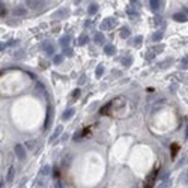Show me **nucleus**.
Wrapping results in <instances>:
<instances>
[{
  "mask_svg": "<svg viewBox=\"0 0 188 188\" xmlns=\"http://www.w3.org/2000/svg\"><path fill=\"white\" fill-rule=\"evenodd\" d=\"M117 24V20L116 18H111V17H108V18H105L101 24H99V27L102 29V30H110V29H113L114 26Z\"/></svg>",
  "mask_w": 188,
  "mask_h": 188,
  "instance_id": "1",
  "label": "nucleus"
},
{
  "mask_svg": "<svg viewBox=\"0 0 188 188\" xmlns=\"http://www.w3.org/2000/svg\"><path fill=\"white\" fill-rule=\"evenodd\" d=\"M157 176H158V170H154V172L146 178V181H145V188H154Z\"/></svg>",
  "mask_w": 188,
  "mask_h": 188,
  "instance_id": "2",
  "label": "nucleus"
},
{
  "mask_svg": "<svg viewBox=\"0 0 188 188\" xmlns=\"http://www.w3.org/2000/svg\"><path fill=\"white\" fill-rule=\"evenodd\" d=\"M42 50L45 51L47 56H53L54 54V45L51 44V41H44L42 42Z\"/></svg>",
  "mask_w": 188,
  "mask_h": 188,
  "instance_id": "3",
  "label": "nucleus"
},
{
  "mask_svg": "<svg viewBox=\"0 0 188 188\" xmlns=\"http://www.w3.org/2000/svg\"><path fill=\"white\" fill-rule=\"evenodd\" d=\"M15 155L18 157V159H24L26 158V148L23 145H17L15 146Z\"/></svg>",
  "mask_w": 188,
  "mask_h": 188,
  "instance_id": "4",
  "label": "nucleus"
},
{
  "mask_svg": "<svg viewBox=\"0 0 188 188\" xmlns=\"http://www.w3.org/2000/svg\"><path fill=\"white\" fill-rule=\"evenodd\" d=\"M149 6L154 12H159L161 8H162V2H158V0H151L149 2Z\"/></svg>",
  "mask_w": 188,
  "mask_h": 188,
  "instance_id": "5",
  "label": "nucleus"
},
{
  "mask_svg": "<svg viewBox=\"0 0 188 188\" xmlns=\"http://www.w3.org/2000/svg\"><path fill=\"white\" fill-rule=\"evenodd\" d=\"M59 44H60V47H62V48H65V50H66V48H69L68 45L71 44V38H69L68 35H65V36H62V38H60Z\"/></svg>",
  "mask_w": 188,
  "mask_h": 188,
  "instance_id": "6",
  "label": "nucleus"
},
{
  "mask_svg": "<svg viewBox=\"0 0 188 188\" xmlns=\"http://www.w3.org/2000/svg\"><path fill=\"white\" fill-rule=\"evenodd\" d=\"M12 14H14L15 17H24V15H27V9L23 8V6H18V8H15V9L12 11Z\"/></svg>",
  "mask_w": 188,
  "mask_h": 188,
  "instance_id": "7",
  "label": "nucleus"
},
{
  "mask_svg": "<svg viewBox=\"0 0 188 188\" xmlns=\"http://www.w3.org/2000/svg\"><path fill=\"white\" fill-rule=\"evenodd\" d=\"M62 131H63V127H57L56 129H54V132H53V135L50 137V143H54L56 140L59 138V135L62 134Z\"/></svg>",
  "mask_w": 188,
  "mask_h": 188,
  "instance_id": "8",
  "label": "nucleus"
},
{
  "mask_svg": "<svg viewBox=\"0 0 188 188\" xmlns=\"http://www.w3.org/2000/svg\"><path fill=\"white\" fill-rule=\"evenodd\" d=\"M93 41H95V44H104V41H105V38H104V33L102 32H97L95 35H93Z\"/></svg>",
  "mask_w": 188,
  "mask_h": 188,
  "instance_id": "9",
  "label": "nucleus"
},
{
  "mask_svg": "<svg viewBox=\"0 0 188 188\" xmlns=\"http://www.w3.org/2000/svg\"><path fill=\"white\" fill-rule=\"evenodd\" d=\"M104 51H105L107 56H114V54H116V47L111 45V44H108V45L104 47Z\"/></svg>",
  "mask_w": 188,
  "mask_h": 188,
  "instance_id": "10",
  "label": "nucleus"
},
{
  "mask_svg": "<svg viewBox=\"0 0 188 188\" xmlns=\"http://www.w3.org/2000/svg\"><path fill=\"white\" fill-rule=\"evenodd\" d=\"M74 113H75V110H74V108H68V110L62 114V121H68V119H71V117L74 116Z\"/></svg>",
  "mask_w": 188,
  "mask_h": 188,
  "instance_id": "11",
  "label": "nucleus"
},
{
  "mask_svg": "<svg viewBox=\"0 0 188 188\" xmlns=\"http://www.w3.org/2000/svg\"><path fill=\"white\" fill-rule=\"evenodd\" d=\"M98 9H99L98 3H90L89 8H87V14H89V15H95V14L98 12Z\"/></svg>",
  "mask_w": 188,
  "mask_h": 188,
  "instance_id": "12",
  "label": "nucleus"
},
{
  "mask_svg": "<svg viewBox=\"0 0 188 188\" xmlns=\"http://www.w3.org/2000/svg\"><path fill=\"white\" fill-rule=\"evenodd\" d=\"M173 20H175V21H179V23H184V21L188 20V17H187L185 14H182V12H178V14L173 15Z\"/></svg>",
  "mask_w": 188,
  "mask_h": 188,
  "instance_id": "13",
  "label": "nucleus"
},
{
  "mask_svg": "<svg viewBox=\"0 0 188 188\" xmlns=\"http://www.w3.org/2000/svg\"><path fill=\"white\" fill-rule=\"evenodd\" d=\"M162 36H164V32H162V30H157V32L152 35V38H151V39H152L154 42H158V41H161V39H162Z\"/></svg>",
  "mask_w": 188,
  "mask_h": 188,
  "instance_id": "14",
  "label": "nucleus"
},
{
  "mask_svg": "<svg viewBox=\"0 0 188 188\" xmlns=\"http://www.w3.org/2000/svg\"><path fill=\"white\" fill-rule=\"evenodd\" d=\"M68 14H69L68 9H60V11H57L54 15H56L57 18H65V17H68Z\"/></svg>",
  "mask_w": 188,
  "mask_h": 188,
  "instance_id": "15",
  "label": "nucleus"
},
{
  "mask_svg": "<svg viewBox=\"0 0 188 188\" xmlns=\"http://www.w3.org/2000/svg\"><path fill=\"white\" fill-rule=\"evenodd\" d=\"M14 175H15V169H14V167H9V170H8V176H6V181H8V182H12V181H14Z\"/></svg>",
  "mask_w": 188,
  "mask_h": 188,
  "instance_id": "16",
  "label": "nucleus"
},
{
  "mask_svg": "<svg viewBox=\"0 0 188 188\" xmlns=\"http://www.w3.org/2000/svg\"><path fill=\"white\" fill-rule=\"evenodd\" d=\"M129 33H131L129 27H124V29L121 30V38H122V39H127V38L129 36Z\"/></svg>",
  "mask_w": 188,
  "mask_h": 188,
  "instance_id": "17",
  "label": "nucleus"
},
{
  "mask_svg": "<svg viewBox=\"0 0 188 188\" xmlns=\"http://www.w3.org/2000/svg\"><path fill=\"white\" fill-rule=\"evenodd\" d=\"M27 3V8H32V9H36L38 6H41V2H35V0H29Z\"/></svg>",
  "mask_w": 188,
  "mask_h": 188,
  "instance_id": "18",
  "label": "nucleus"
},
{
  "mask_svg": "<svg viewBox=\"0 0 188 188\" xmlns=\"http://www.w3.org/2000/svg\"><path fill=\"white\" fill-rule=\"evenodd\" d=\"M131 63H132V57H131V56H127V57L122 59V65H124L125 68H128Z\"/></svg>",
  "mask_w": 188,
  "mask_h": 188,
  "instance_id": "19",
  "label": "nucleus"
},
{
  "mask_svg": "<svg viewBox=\"0 0 188 188\" xmlns=\"http://www.w3.org/2000/svg\"><path fill=\"white\" fill-rule=\"evenodd\" d=\"M51 107H48V110H47V119H45V129L48 128V125H50V117H51Z\"/></svg>",
  "mask_w": 188,
  "mask_h": 188,
  "instance_id": "20",
  "label": "nucleus"
},
{
  "mask_svg": "<svg viewBox=\"0 0 188 188\" xmlns=\"http://www.w3.org/2000/svg\"><path fill=\"white\" fill-rule=\"evenodd\" d=\"M170 185H172V181H170V179H166V181H162V182L159 184L158 188H170Z\"/></svg>",
  "mask_w": 188,
  "mask_h": 188,
  "instance_id": "21",
  "label": "nucleus"
},
{
  "mask_svg": "<svg viewBox=\"0 0 188 188\" xmlns=\"http://www.w3.org/2000/svg\"><path fill=\"white\" fill-rule=\"evenodd\" d=\"M102 74H104V66H102V65H99V66L97 68V71H95V75L99 78V77H102Z\"/></svg>",
  "mask_w": 188,
  "mask_h": 188,
  "instance_id": "22",
  "label": "nucleus"
},
{
  "mask_svg": "<svg viewBox=\"0 0 188 188\" xmlns=\"http://www.w3.org/2000/svg\"><path fill=\"white\" fill-rule=\"evenodd\" d=\"M178 151H179V146L178 145H172V158H175L176 157V154H178Z\"/></svg>",
  "mask_w": 188,
  "mask_h": 188,
  "instance_id": "23",
  "label": "nucleus"
},
{
  "mask_svg": "<svg viewBox=\"0 0 188 188\" xmlns=\"http://www.w3.org/2000/svg\"><path fill=\"white\" fill-rule=\"evenodd\" d=\"M26 146L30 149V151H35V146H36V142H33V140H30V142H26Z\"/></svg>",
  "mask_w": 188,
  "mask_h": 188,
  "instance_id": "24",
  "label": "nucleus"
},
{
  "mask_svg": "<svg viewBox=\"0 0 188 188\" xmlns=\"http://www.w3.org/2000/svg\"><path fill=\"white\" fill-rule=\"evenodd\" d=\"M142 41H143V38H142V36H137V38H135V41L132 42V45H134V47H140V45H142Z\"/></svg>",
  "mask_w": 188,
  "mask_h": 188,
  "instance_id": "25",
  "label": "nucleus"
},
{
  "mask_svg": "<svg viewBox=\"0 0 188 188\" xmlns=\"http://www.w3.org/2000/svg\"><path fill=\"white\" fill-rule=\"evenodd\" d=\"M63 62V54H59V56H54V63L56 65H60Z\"/></svg>",
  "mask_w": 188,
  "mask_h": 188,
  "instance_id": "26",
  "label": "nucleus"
},
{
  "mask_svg": "<svg viewBox=\"0 0 188 188\" xmlns=\"http://www.w3.org/2000/svg\"><path fill=\"white\" fill-rule=\"evenodd\" d=\"M50 170H51V167H50V166H44V167L41 169V173H42V175H48V173H50Z\"/></svg>",
  "mask_w": 188,
  "mask_h": 188,
  "instance_id": "27",
  "label": "nucleus"
},
{
  "mask_svg": "<svg viewBox=\"0 0 188 188\" xmlns=\"http://www.w3.org/2000/svg\"><path fill=\"white\" fill-rule=\"evenodd\" d=\"M17 41H9V42H6V44H2V51L5 50V48H8V47H11V45H14Z\"/></svg>",
  "mask_w": 188,
  "mask_h": 188,
  "instance_id": "28",
  "label": "nucleus"
},
{
  "mask_svg": "<svg viewBox=\"0 0 188 188\" xmlns=\"http://www.w3.org/2000/svg\"><path fill=\"white\" fill-rule=\"evenodd\" d=\"M128 14H129V17H131V18H135V17L138 15V12H137V11H132L131 8H128Z\"/></svg>",
  "mask_w": 188,
  "mask_h": 188,
  "instance_id": "29",
  "label": "nucleus"
},
{
  "mask_svg": "<svg viewBox=\"0 0 188 188\" xmlns=\"http://www.w3.org/2000/svg\"><path fill=\"white\" fill-rule=\"evenodd\" d=\"M86 39H89V38H87L86 35H81V36H80V41H78V44H80V45H83V44L86 42Z\"/></svg>",
  "mask_w": 188,
  "mask_h": 188,
  "instance_id": "30",
  "label": "nucleus"
},
{
  "mask_svg": "<svg viewBox=\"0 0 188 188\" xmlns=\"http://www.w3.org/2000/svg\"><path fill=\"white\" fill-rule=\"evenodd\" d=\"M181 68H188V59H182V65Z\"/></svg>",
  "mask_w": 188,
  "mask_h": 188,
  "instance_id": "31",
  "label": "nucleus"
},
{
  "mask_svg": "<svg viewBox=\"0 0 188 188\" xmlns=\"http://www.w3.org/2000/svg\"><path fill=\"white\" fill-rule=\"evenodd\" d=\"M182 181H184L185 184H188V170H187V172H185V175L182 176Z\"/></svg>",
  "mask_w": 188,
  "mask_h": 188,
  "instance_id": "32",
  "label": "nucleus"
},
{
  "mask_svg": "<svg viewBox=\"0 0 188 188\" xmlns=\"http://www.w3.org/2000/svg\"><path fill=\"white\" fill-rule=\"evenodd\" d=\"M78 95H80V90H78V89L72 92V98H78Z\"/></svg>",
  "mask_w": 188,
  "mask_h": 188,
  "instance_id": "33",
  "label": "nucleus"
},
{
  "mask_svg": "<svg viewBox=\"0 0 188 188\" xmlns=\"http://www.w3.org/2000/svg\"><path fill=\"white\" fill-rule=\"evenodd\" d=\"M65 54H66V56H72V50H71V48H66V50H65Z\"/></svg>",
  "mask_w": 188,
  "mask_h": 188,
  "instance_id": "34",
  "label": "nucleus"
},
{
  "mask_svg": "<svg viewBox=\"0 0 188 188\" xmlns=\"http://www.w3.org/2000/svg\"><path fill=\"white\" fill-rule=\"evenodd\" d=\"M162 48H164V45H159V47H157V48H154V51H155V53H158V51H161Z\"/></svg>",
  "mask_w": 188,
  "mask_h": 188,
  "instance_id": "35",
  "label": "nucleus"
},
{
  "mask_svg": "<svg viewBox=\"0 0 188 188\" xmlns=\"http://www.w3.org/2000/svg\"><path fill=\"white\" fill-rule=\"evenodd\" d=\"M5 14H6V9H5V6H3V5H2V17H3V15H5Z\"/></svg>",
  "mask_w": 188,
  "mask_h": 188,
  "instance_id": "36",
  "label": "nucleus"
},
{
  "mask_svg": "<svg viewBox=\"0 0 188 188\" xmlns=\"http://www.w3.org/2000/svg\"><path fill=\"white\" fill-rule=\"evenodd\" d=\"M56 188H62V184H60V182H59V181H57V182H56Z\"/></svg>",
  "mask_w": 188,
  "mask_h": 188,
  "instance_id": "37",
  "label": "nucleus"
}]
</instances>
